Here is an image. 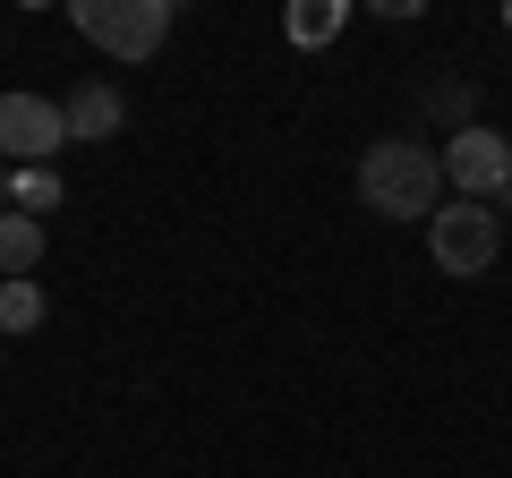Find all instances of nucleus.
I'll use <instances>...</instances> for the list:
<instances>
[{
  "instance_id": "2",
  "label": "nucleus",
  "mask_w": 512,
  "mask_h": 478,
  "mask_svg": "<svg viewBox=\"0 0 512 478\" xmlns=\"http://www.w3.org/2000/svg\"><path fill=\"white\" fill-rule=\"evenodd\" d=\"M171 18H180L171 0H69V26H77V35H86V43H94V52L128 60V69H137V60H154V52H163Z\"/></svg>"
},
{
  "instance_id": "5",
  "label": "nucleus",
  "mask_w": 512,
  "mask_h": 478,
  "mask_svg": "<svg viewBox=\"0 0 512 478\" xmlns=\"http://www.w3.org/2000/svg\"><path fill=\"white\" fill-rule=\"evenodd\" d=\"M60 146H69V111L60 103H43V94H0V154L18 171L52 163Z\"/></svg>"
},
{
  "instance_id": "8",
  "label": "nucleus",
  "mask_w": 512,
  "mask_h": 478,
  "mask_svg": "<svg viewBox=\"0 0 512 478\" xmlns=\"http://www.w3.org/2000/svg\"><path fill=\"white\" fill-rule=\"evenodd\" d=\"M35 265H43V222L35 214H0V274L26 282Z\"/></svg>"
},
{
  "instance_id": "10",
  "label": "nucleus",
  "mask_w": 512,
  "mask_h": 478,
  "mask_svg": "<svg viewBox=\"0 0 512 478\" xmlns=\"http://www.w3.org/2000/svg\"><path fill=\"white\" fill-rule=\"evenodd\" d=\"M35 325H43V291L35 282H0V342H18Z\"/></svg>"
},
{
  "instance_id": "7",
  "label": "nucleus",
  "mask_w": 512,
  "mask_h": 478,
  "mask_svg": "<svg viewBox=\"0 0 512 478\" xmlns=\"http://www.w3.org/2000/svg\"><path fill=\"white\" fill-rule=\"evenodd\" d=\"M342 26H350V0H291V9H282V35H291L299 52H325Z\"/></svg>"
},
{
  "instance_id": "9",
  "label": "nucleus",
  "mask_w": 512,
  "mask_h": 478,
  "mask_svg": "<svg viewBox=\"0 0 512 478\" xmlns=\"http://www.w3.org/2000/svg\"><path fill=\"white\" fill-rule=\"evenodd\" d=\"M43 205H60V171H52V163L9 171V214H35V222H43Z\"/></svg>"
},
{
  "instance_id": "12",
  "label": "nucleus",
  "mask_w": 512,
  "mask_h": 478,
  "mask_svg": "<svg viewBox=\"0 0 512 478\" xmlns=\"http://www.w3.org/2000/svg\"><path fill=\"white\" fill-rule=\"evenodd\" d=\"M504 26H512V0H504Z\"/></svg>"
},
{
  "instance_id": "3",
  "label": "nucleus",
  "mask_w": 512,
  "mask_h": 478,
  "mask_svg": "<svg viewBox=\"0 0 512 478\" xmlns=\"http://www.w3.org/2000/svg\"><path fill=\"white\" fill-rule=\"evenodd\" d=\"M495 248H504V222H495V205H436V222H427V257H436V274H495Z\"/></svg>"
},
{
  "instance_id": "6",
  "label": "nucleus",
  "mask_w": 512,
  "mask_h": 478,
  "mask_svg": "<svg viewBox=\"0 0 512 478\" xmlns=\"http://www.w3.org/2000/svg\"><path fill=\"white\" fill-rule=\"evenodd\" d=\"M60 111H69V146H103V137H120V120H128L120 86H77Z\"/></svg>"
},
{
  "instance_id": "4",
  "label": "nucleus",
  "mask_w": 512,
  "mask_h": 478,
  "mask_svg": "<svg viewBox=\"0 0 512 478\" xmlns=\"http://www.w3.org/2000/svg\"><path fill=\"white\" fill-rule=\"evenodd\" d=\"M444 188H461L470 205H495L512 188V137L504 129H453V146H444Z\"/></svg>"
},
{
  "instance_id": "1",
  "label": "nucleus",
  "mask_w": 512,
  "mask_h": 478,
  "mask_svg": "<svg viewBox=\"0 0 512 478\" xmlns=\"http://www.w3.org/2000/svg\"><path fill=\"white\" fill-rule=\"evenodd\" d=\"M359 197L376 205L384 222H436L444 154L419 146V137H376V146L359 154Z\"/></svg>"
},
{
  "instance_id": "11",
  "label": "nucleus",
  "mask_w": 512,
  "mask_h": 478,
  "mask_svg": "<svg viewBox=\"0 0 512 478\" xmlns=\"http://www.w3.org/2000/svg\"><path fill=\"white\" fill-rule=\"evenodd\" d=\"M0 214H9V171H0Z\"/></svg>"
}]
</instances>
